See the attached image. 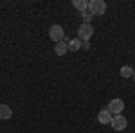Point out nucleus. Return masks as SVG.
Here are the masks:
<instances>
[{
    "label": "nucleus",
    "instance_id": "f257e3e1",
    "mask_svg": "<svg viewBox=\"0 0 135 133\" xmlns=\"http://www.w3.org/2000/svg\"><path fill=\"white\" fill-rule=\"evenodd\" d=\"M92 34H94V27H92V23H81L79 27H78V38L81 41H88L90 38H92Z\"/></svg>",
    "mask_w": 135,
    "mask_h": 133
},
{
    "label": "nucleus",
    "instance_id": "f03ea898",
    "mask_svg": "<svg viewBox=\"0 0 135 133\" xmlns=\"http://www.w3.org/2000/svg\"><path fill=\"white\" fill-rule=\"evenodd\" d=\"M88 11L94 14H97V16H101V14H104L106 13V4H104L103 0H90L88 2Z\"/></svg>",
    "mask_w": 135,
    "mask_h": 133
},
{
    "label": "nucleus",
    "instance_id": "7ed1b4c3",
    "mask_svg": "<svg viewBox=\"0 0 135 133\" xmlns=\"http://www.w3.org/2000/svg\"><path fill=\"white\" fill-rule=\"evenodd\" d=\"M49 38H51L54 43H60V41L65 40V31H63V27L61 25H52L51 29H49Z\"/></svg>",
    "mask_w": 135,
    "mask_h": 133
},
{
    "label": "nucleus",
    "instance_id": "20e7f679",
    "mask_svg": "<svg viewBox=\"0 0 135 133\" xmlns=\"http://www.w3.org/2000/svg\"><path fill=\"white\" fill-rule=\"evenodd\" d=\"M106 110L112 113V115H121L123 110H124V102L115 97V99H112V101L108 102V108H106Z\"/></svg>",
    "mask_w": 135,
    "mask_h": 133
},
{
    "label": "nucleus",
    "instance_id": "39448f33",
    "mask_svg": "<svg viewBox=\"0 0 135 133\" xmlns=\"http://www.w3.org/2000/svg\"><path fill=\"white\" fill-rule=\"evenodd\" d=\"M110 126L114 128L115 131H123V130H126V126H128V121H126V117L123 115V113H121V115H114Z\"/></svg>",
    "mask_w": 135,
    "mask_h": 133
},
{
    "label": "nucleus",
    "instance_id": "423d86ee",
    "mask_svg": "<svg viewBox=\"0 0 135 133\" xmlns=\"http://www.w3.org/2000/svg\"><path fill=\"white\" fill-rule=\"evenodd\" d=\"M112 119H114V115L108 112L106 108H104V110H101V112L97 113V121H99L101 124H112Z\"/></svg>",
    "mask_w": 135,
    "mask_h": 133
},
{
    "label": "nucleus",
    "instance_id": "0eeeda50",
    "mask_svg": "<svg viewBox=\"0 0 135 133\" xmlns=\"http://www.w3.org/2000/svg\"><path fill=\"white\" fill-rule=\"evenodd\" d=\"M11 117H13L11 108L7 104H0V119H2V121H9Z\"/></svg>",
    "mask_w": 135,
    "mask_h": 133
},
{
    "label": "nucleus",
    "instance_id": "6e6552de",
    "mask_svg": "<svg viewBox=\"0 0 135 133\" xmlns=\"http://www.w3.org/2000/svg\"><path fill=\"white\" fill-rule=\"evenodd\" d=\"M54 52H56V56L63 58V56L69 52V45H67V43H63V41H60V43H56V47H54Z\"/></svg>",
    "mask_w": 135,
    "mask_h": 133
},
{
    "label": "nucleus",
    "instance_id": "1a4fd4ad",
    "mask_svg": "<svg viewBox=\"0 0 135 133\" xmlns=\"http://www.w3.org/2000/svg\"><path fill=\"white\" fill-rule=\"evenodd\" d=\"M67 45H69V51L70 52H78L81 47H83V41L79 40V38H74V40H70Z\"/></svg>",
    "mask_w": 135,
    "mask_h": 133
},
{
    "label": "nucleus",
    "instance_id": "9d476101",
    "mask_svg": "<svg viewBox=\"0 0 135 133\" xmlns=\"http://www.w3.org/2000/svg\"><path fill=\"white\" fill-rule=\"evenodd\" d=\"M72 6H74V7H76L78 11H81V13L88 11V2H86V0H74Z\"/></svg>",
    "mask_w": 135,
    "mask_h": 133
},
{
    "label": "nucleus",
    "instance_id": "9b49d317",
    "mask_svg": "<svg viewBox=\"0 0 135 133\" xmlns=\"http://www.w3.org/2000/svg\"><path fill=\"white\" fill-rule=\"evenodd\" d=\"M133 68L132 67H128V65H124V67H121V76L123 77H133Z\"/></svg>",
    "mask_w": 135,
    "mask_h": 133
},
{
    "label": "nucleus",
    "instance_id": "f8f14e48",
    "mask_svg": "<svg viewBox=\"0 0 135 133\" xmlns=\"http://www.w3.org/2000/svg\"><path fill=\"white\" fill-rule=\"evenodd\" d=\"M81 16H83L85 23H90V20H92V13H90V11H85V13H81Z\"/></svg>",
    "mask_w": 135,
    "mask_h": 133
},
{
    "label": "nucleus",
    "instance_id": "ddd939ff",
    "mask_svg": "<svg viewBox=\"0 0 135 133\" xmlns=\"http://www.w3.org/2000/svg\"><path fill=\"white\" fill-rule=\"evenodd\" d=\"M133 81H135V72H133Z\"/></svg>",
    "mask_w": 135,
    "mask_h": 133
}]
</instances>
